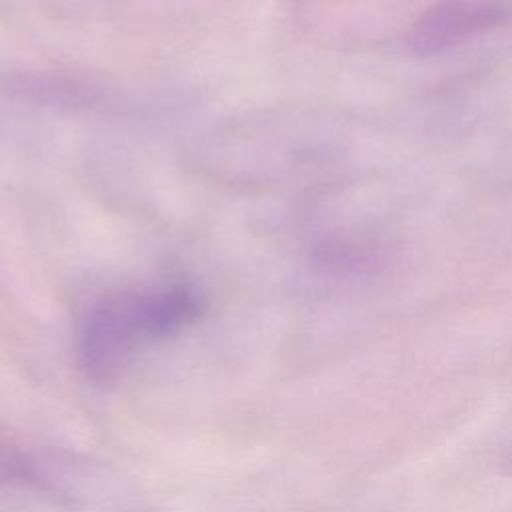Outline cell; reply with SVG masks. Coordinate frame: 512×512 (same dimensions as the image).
Instances as JSON below:
<instances>
[{
    "mask_svg": "<svg viewBox=\"0 0 512 512\" xmlns=\"http://www.w3.org/2000/svg\"><path fill=\"white\" fill-rule=\"evenodd\" d=\"M204 308L202 292L182 280L104 292L80 324L78 366L92 382H114L142 352L196 324Z\"/></svg>",
    "mask_w": 512,
    "mask_h": 512,
    "instance_id": "1",
    "label": "cell"
},
{
    "mask_svg": "<svg viewBox=\"0 0 512 512\" xmlns=\"http://www.w3.org/2000/svg\"><path fill=\"white\" fill-rule=\"evenodd\" d=\"M0 90L12 100L70 114H122L128 106L104 82L60 70H10L2 76Z\"/></svg>",
    "mask_w": 512,
    "mask_h": 512,
    "instance_id": "2",
    "label": "cell"
},
{
    "mask_svg": "<svg viewBox=\"0 0 512 512\" xmlns=\"http://www.w3.org/2000/svg\"><path fill=\"white\" fill-rule=\"evenodd\" d=\"M506 20L508 10L490 0H438L414 22L408 46L418 56L442 54Z\"/></svg>",
    "mask_w": 512,
    "mask_h": 512,
    "instance_id": "3",
    "label": "cell"
},
{
    "mask_svg": "<svg viewBox=\"0 0 512 512\" xmlns=\"http://www.w3.org/2000/svg\"><path fill=\"white\" fill-rule=\"evenodd\" d=\"M380 262V246L362 236H332L312 252V264L330 276H362L376 270Z\"/></svg>",
    "mask_w": 512,
    "mask_h": 512,
    "instance_id": "4",
    "label": "cell"
},
{
    "mask_svg": "<svg viewBox=\"0 0 512 512\" xmlns=\"http://www.w3.org/2000/svg\"><path fill=\"white\" fill-rule=\"evenodd\" d=\"M4 488H48L38 462L22 446L0 436V490Z\"/></svg>",
    "mask_w": 512,
    "mask_h": 512,
    "instance_id": "5",
    "label": "cell"
}]
</instances>
